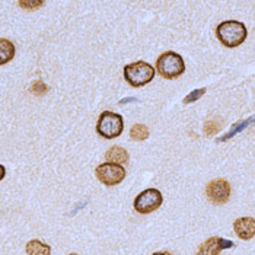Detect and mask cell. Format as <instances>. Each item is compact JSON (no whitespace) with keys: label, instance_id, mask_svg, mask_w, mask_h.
Returning a JSON list of instances; mask_svg holds the SVG:
<instances>
[{"label":"cell","instance_id":"6da1fadb","mask_svg":"<svg viewBox=\"0 0 255 255\" xmlns=\"http://www.w3.org/2000/svg\"><path fill=\"white\" fill-rule=\"evenodd\" d=\"M216 37L222 42V45H225L228 48H235L247 39L248 31L242 22L225 20V22L217 25Z\"/></svg>","mask_w":255,"mask_h":255},{"label":"cell","instance_id":"7a4b0ae2","mask_svg":"<svg viewBox=\"0 0 255 255\" xmlns=\"http://www.w3.org/2000/svg\"><path fill=\"white\" fill-rule=\"evenodd\" d=\"M156 72L165 79H177L185 72L184 59L175 51H165L156 60Z\"/></svg>","mask_w":255,"mask_h":255},{"label":"cell","instance_id":"3957f363","mask_svg":"<svg viewBox=\"0 0 255 255\" xmlns=\"http://www.w3.org/2000/svg\"><path fill=\"white\" fill-rule=\"evenodd\" d=\"M155 78V67L146 61H134L124 67V79L133 88H141Z\"/></svg>","mask_w":255,"mask_h":255},{"label":"cell","instance_id":"277c9868","mask_svg":"<svg viewBox=\"0 0 255 255\" xmlns=\"http://www.w3.org/2000/svg\"><path fill=\"white\" fill-rule=\"evenodd\" d=\"M124 128L123 117L113 111H104L98 118L97 123V131L101 137L104 138H117Z\"/></svg>","mask_w":255,"mask_h":255},{"label":"cell","instance_id":"5b68a950","mask_svg":"<svg viewBox=\"0 0 255 255\" xmlns=\"http://www.w3.org/2000/svg\"><path fill=\"white\" fill-rule=\"evenodd\" d=\"M163 203V196L156 188H147L134 198V210L140 215H149Z\"/></svg>","mask_w":255,"mask_h":255},{"label":"cell","instance_id":"8992f818","mask_svg":"<svg viewBox=\"0 0 255 255\" xmlns=\"http://www.w3.org/2000/svg\"><path fill=\"white\" fill-rule=\"evenodd\" d=\"M95 175L107 187H114L126 178V169L117 163H101L95 169Z\"/></svg>","mask_w":255,"mask_h":255},{"label":"cell","instance_id":"52a82bcc","mask_svg":"<svg viewBox=\"0 0 255 255\" xmlns=\"http://www.w3.org/2000/svg\"><path fill=\"white\" fill-rule=\"evenodd\" d=\"M231 193H232L231 184L223 178H217V179L210 181L206 187L207 198L210 200V203H213L216 206L226 204L231 198Z\"/></svg>","mask_w":255,"mask_h":255},{"label":"cell","instance_id":"ba28073f","mask_svg":"<svg viewBox=\"0 0 255 255\" xmlns=\"http://www.w3.org/2000/svg\"><path fill=\"white\" fill-rule=\"evenodd\" d=\"M232 247H234L232 241H228V239L219 238V236H212L201 244L196 255H220L223 250H228Z\"/></svg>","mask_w":255,"mask_h":255},{"label":"cell","instance_id":"9c48e42d","mask_svg":"<svg viewBox=\"0 0 255 255\" xmlns=\"http://www.w3.org/2000/svg\"><path fill=\"white\" fill-rule=\"evenodd\" d=\"M234 231L239 239L248 241L255 235V220L254 217H239L234 222Z\"/></svg>","mask_w":255,"mask_h":255},{"label":"cell","instance_id":"30bf717a","mask_svg":"<svg viewBox=\"0 0 255 255\" xmlns=\"http://www.w3.org/2000/svg\"><path fill=\"white\" fill-rule=\"evenodd\" d=\"M128 152L121 147V146H113L110 147V150L107 152L105 159L107 162L110 163H117V165H123V163H127L128 162Z\"/></svg>","mask_w":255,"mask_h":255},{"label":"cell","instance_id":"8fae6325","mask_svg":"<svg viewBox=\"0 0 255 255\" xmlns=\"http://www.w3.org/2000/svg\"><path fill=\"white\" fill-rule=\"evenodd\" d=\"M15 57V45L12 41L0 38V66L7 64Z\"/></svg>","mask_w":255,"mask_h":255},{"label":"cell","instance_id":"7c38bea8","mask_svg":"<svg viewBox=\"0 0 255 255\" xmlns=\"http://www.w3.org/2000/svg\"><path fill=\"white\" fill-rule=\"evenodd\" d=\"M25 251L28 255H50L51 254V248L44 244L42 241L39 239H31L26 247H25Z\"/></svg>","mask_w":255,"mask_h":255},{"label":"cell","instance_id":"4fadbf2b","mask_svg":"<svg viewBox=\"0 0 255 255\" xmlns=\"http://www.w3.org/2000/svg\"><path fill=\"white\" fill-rule=\"evenodd\" d=\"M130 137L136 141H143L149 137V128L144 124H134L130 130Z\"/></svg>","mask_w":255,"mask_h":255},{"label":"cell","instance_id":"5bb4252c","mask_svg":"<svg viewBox=\"0 0 255 255\" xmlns=\"http://www.w3.org/2000/svg\"><path fill=\"white\" fill-rule=\"evenodd\" d=\"M47 91H48V86H47L42 80H39V79L34 80V82H32V85H31V92H32L34 95H38V97H41V95L47 94Z\"/></svg>","mask_w":255,"mask_h":255},{"label":"cell","instance_id":"9a60e30c","mask_svg":"<svg viewBox=\"0 0 255 255\" xmlns=\"http://www.w3.org/2000/svg\"><path fill=\"white\" fill-rule=\"evenodd\" d=\"M206 88H200V89H196L193 92H190L185 98H184V104H191V102H196L197 99H200L204 94H206Z\"/></svg>","mask_w":255,"mask_h":255},{"label":"cell","instance_id":"2e32d148","mask_svg":"<svg viewBox=\"0 0 255 255\" xmlns=\"http://www.w3.org/2000/svg\"><path fill=\"white\" fill-rule=\"evenodd\" d=\"M219 130H220V123L219 121H209L204 126V134L206 136H213Z\"/></svg>","mask_w":255,"mask_h":255},{"label":"cell","instance_id":"e0dca14e","mask_svg":"<svg viewBox=\"0 0 255 255\" xmlns=\"http://www.w3.org/2000/svg\"><path fill=\"white\" fill-rule=\"evenodd\" d=\"M247 124H248L247 121H242V123H239V124H236L235 127H234V128H232V130H231V131H229V133H228V134H226L225 137L222 138V140H223V141H225V140H229V138L232 137V136H235L236 133H239V131H242V130H244V128L247 127Z\"/></svg>","mask_w":255,"mask_h":255},{"label":"cell","instance_id":"ac0fdd59","mask_svg":"<svg viewBox=\"0 0 255 255\" xmlns=\"http://www.w3.org/2000/svg\"><path fill=\"white\" fill-rule=\"evenodd\" d=\"M44 4V1H19V6L20 7H23V9H29V10H34V9H37L39 6H42Z\"/></svg>","mask_w":255,"mask_h":255},{"label":"cell","instance_id":"d6986e66","mask_svg":"<svg viewBox=\"0 0 255 255\" xmlns=\"http://www.w3.org/2000/svg\"><path fill=\"white\" fill-rule=\"evenodd\" d=\"M4 177H6V168L3 165H0V181Z\"/></svg>","mask_w":255,"mask_h":255},{"label":"cell","instance_id":"ffe728a7","mask_svg":"<svg viewBox=\"0 0 255 255\" xmlns=\"http://www.w3.org/2000/svg\"><path fill=\"white\" fill-rule=\"evenodd\" d=\"M152 255H174V254H171V253H168V251H159V253H155V254H152Z\"/></svg>","mask_w":255,"mask_h":255},{"label":"cell","instance_id":"44dd1931","mask_svg":"<svg viewBox=\"0 0 255 255\" xmlns=\"http://www.w3.org/2000/svg\"><path fill=\"white\" fill-rule=\"evenodd\" d=\"M69 255H79V254H75V253H73V254H69Z\"/></svg>","mask_w":255,"mask_h":255}]
</instances>
